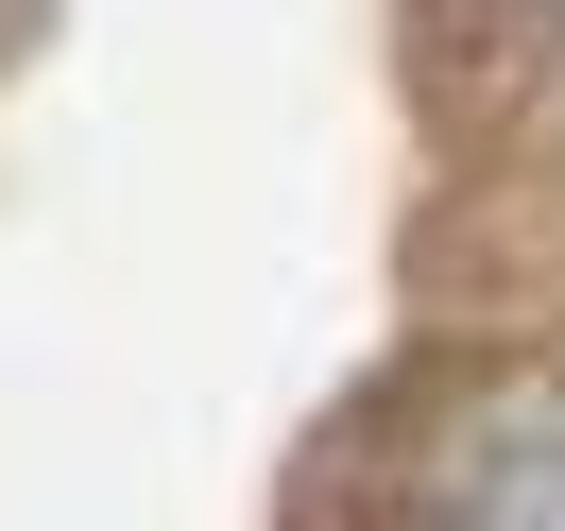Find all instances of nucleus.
I'll use <instances>...</instances> for the list:
<instances>
[{"instance_id":"1","label":"nucleus","mask_w":565,"mask_h":531,"mask_svg":"<svg viewBox=\"0 0 565 531\" xmlns=\"http://www.w3.org/2000/svg\"><path fill=\"white\" fill-rule=\"evenodd\" d=\"M412 531H565V412L548 394H480L462 428H428Z\"/></svg>"}]
</instances>
